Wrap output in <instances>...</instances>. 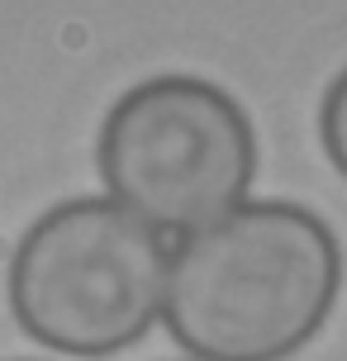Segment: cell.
Returning a JSON list of instances; mask_svg holds the SVG:
<instances>
[{
	"label": "cell",
	"instance_id": "277c9868",
	"mask_svg": "<svg viewBox=\"0 0 347 361\" xmlns=\"http://www.w3.org/2000/svg\"><path fill=\"white\" fill-rule=\"evenodd\" d=\"M319 138H324V152L329 162L347 176V67L338 72V81L324 95V109H319Z\"/></svg>",
	"mask_w": 347,
	"mask_h": 361
},
{
	"label": "cell",
	"instance_id": "7a4b0ae2",
	"mask_svg": "<svg viewBox=\"0 0 347 361\" xmlns=\"http://www.w3.org/2000/svg\"><path fill=\"white\" fill-rule=\"evenodd\" d=\"M171 252L114 200H67L34 219L10 262V309L34 343L67 357H114L166 300Z\"/></svg>",
	"mask_w": 347,
	"mask_h": 361
},
{
	"label": "cell",
	"instance_id": "3957f363",
	"mask_svg": "<svg viewBox=\"0 0 347 361\" xmlns=\"http://www.w3.org/2000/svg\"><path fill=\"white\" fill-rule=\"evenodd\" d=\"M257 171L252 124L200 76H152L114 100L100 128V176L114 204L166 233L233 214Z\"/></svg>",
	"mask_w": 347,
	"mask_h": 361
},
{
	"label": "cell",
	"instance_id": "6da1fadb",
	"mask_svg": "<svg viewBox=\"0 0 347 361\" xmlns=\"http://www.w3.org/2000/svg\"><path fill=\"white\" fill-rule=\"evenodd\" d=\"M343 247L305 204L252 200L171 252L166 328L200 361H286L333 314Z\"/></svg>",
	"mask_w": 347,
	"mask_h": 361
}]
</instances>
